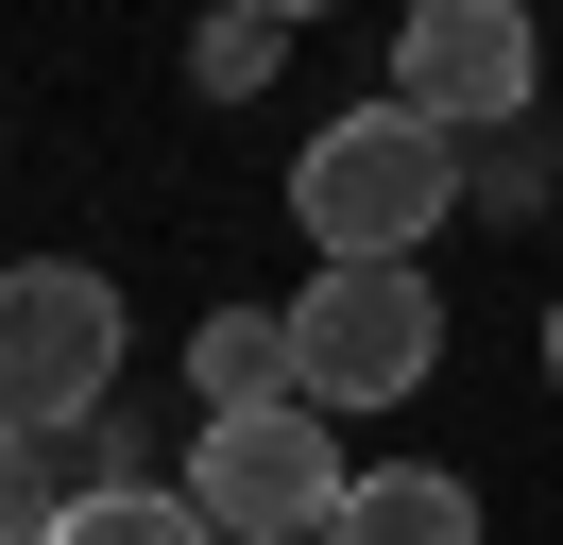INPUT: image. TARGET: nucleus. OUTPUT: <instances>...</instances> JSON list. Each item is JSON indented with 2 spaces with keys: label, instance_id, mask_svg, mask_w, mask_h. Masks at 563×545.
Returning <instances> with one entry per match:
<instances>
[{
  "label": "nucleus",
  "instance_id": "f257e3e1",
  "mask_svg": "<svg viewBox=\"0 0 563 545\" xmlns=\"http://www.w3.org/2000/svg\"><path fill=\"white\" fill-rule=\"evenodd\" d=\"M290 222L324 272H410L461 222V136H427L410 102H342V120L290 154Z\"/></svg>",
  "mask_w": 563,
  "mask_h": 545
},
{
  "label": "nucleus",
  "instance_id": "f03ea898",
  "mask_svg": "<svg viewBox=\"0 0 563 545\" xmlns=\"http://www.w3.org/2000/svg\"><path fill=\"white\" fill-rule=\"evenodd\" d=\"M120 272L86 256H18L0 272V426H103L120 392Z\"/></svg>",
  "mask_w": 563,
  "mask_h": 545
},
{
  "label": "nucleus",
  "instance_id": "7ed1b4c3",
  "mask_svg": "<svg viewBox=\"0 0 563 545\" xmlns=\"http://www.w3.org/2000/svg\"><path fill=\"white\" fill-rule=\"evenodd\" d=\"M427 358H444V290L427 272H308V307H290V409H393L427 392Z\"/></svg>",
  "mask_w": 563,
  "mask_h": 545
},
{
  "label": "nucleus",
  "instance_id": "20e7f679",
  "mask_svg": "<svg viewBox=\"0 0 563 545\" xmlns=\"http://www.w3.org/2000/svg\"><path fill=\"white\" fill-rule=\"evenodd\" d=\"M342 426H324V409H222L206 443H188V477L172 494L206 511L222 545H324V511H342Z\"/></svg>",
  "mask_w": 563,
  "mask_h": 545
},
{
  "label": "nucleus",
  "instance_id": "39448f33",
  "mask_svg": "<svg viewBox=\"0 0 563 545\" xmlns=\"http://www.w3.org/2000/svg\"><path fill=\"white\" fill-rule=\"evenodd\" d=\"M393 102H410L427 136H512L529 102H547V34H529L512 0H410V34H393Z\"/></svg>",
  "mask_w": 563,
  "mask_h": 545
},
{
  "label": "nucleus",
  "instance_id": "423d86ee",
  "mask_svg": "<svg viewBox=\"0 0 563 545\" xmlns=\"http://www.w3.org/2000/svg\"><path fill=\"white\" fill-rule=\"evenodd\" d=\"M120 477H137V443H103V426H0V545H52Z\"/></svg>",
  "mask_w": 563,
  "mask_h": 545
},
{
  "label": "nucleus",
  "instance_id": "0eeeda50",
  "mask_svg": "<svg viewBox=\"0 0 563 545\" xmlns=\"http://www.w3.org/2000/svg\"><path fill=\"white\" fill-rule=\"evenodd\" d=\"M324 545H478V494H461L444 460H376V477H342Z\"/></svg>",
  "mask_w": 563,
  "mask_h": 545
},
{
  "label": "nucleus",
  "instance_id": "6e6552de",
  "mask_svg": "<svg viewBox=\"0 0 563 545\" xmlns=\"http://www.w3.org/2000/svg\"><path fill=\"white\" fill-rule=\"evenodd\" d=\"M188 392L222 409H290V307H222V324H188Z\"/></svg>",
  "mask_w": 563,
  "mask_h": 545
},
{
  "label": "nucleus",
  "instance_id": "1a4fd4ad",
  "mask_svg": "<svg viewBox=\"0 0 563 545\" xmlns=\"http://www.w3.org/2000/svg\"><path fill=\"white\" fill-rule=\"evenodd\" d=\"M52 545H222V529H206V511L172 494V477H120V494H86V511H69Z\"/></svg>",
  "mask_w": 563,
  "mask_h": 545
},
{
  "label": "nucleus",
  "instance_id": "9d476101",
  "mask_svg": "<svg viewBox=\"0 0 563 545\" xmlns=\"http://www.w3.org/2000/svg\"><path fill=\"white\" fill-rule=\"evenodd\" d=\"M188 68H206L222 102H256V86L290 68V18H206V52H188Z\"/></svg>",
  "mask_w": 563,
  "mask_h": 545
},
{
  "label": "nucleus",
  "instance_id": "9b49d317",
  "mask_svg": "<svg viewBox=\"0 0 563 545\" xmlns=\"http://www.w3.org/2000/svg\"><path fill=\"white\" fill-rule=\"evenodd\" d=\"M529 188H547V136H461V204H529Z\"/></svg>",
  "mask_w": 563,
  "mask_h": 545
},
{
  "label": "nucleus",
  "instance_id": "f8f14e48",
  "mask_svg": "<svg viewBox=\"0 0 563 545\" xmlns=\"http://www.w3.org/2000/svg\"><path fill=\"white\" fill-rule=\"evenodd\" d=\"M547 392H563V307H547Z\"/></svg>",
  "mask_w": 563,
  "mask_h": 545
}]
</instances>
